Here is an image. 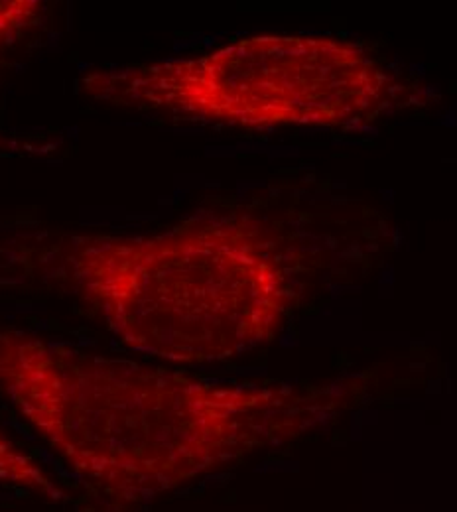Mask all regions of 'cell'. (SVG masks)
Listing matches in <instances>:
<instances>
[{
	"instance_id": "obj_1",
	"label": "cell",
	"mask_w": 457,
	"mask_h": 512,
	"mask_svg": "<svg viewBox=\"0 0 457 512\" xmlns=\"http://www.w3.org/2000/svg\"><path fill=\"white\" fill-rule=\"evenodd\" d=\"M0 392L67 465L119 503L176 491L312 428L286 384L217 383L0 327Z\"/></svg>"
},
{
	"instance_id": "obj_2",
	"label": "cell",
	"mask_w": 457,
	"mask_h": 512,
	"mask_svg": "<svg viewBox=\"0 0 457 512\" xmlns=\"http://www.w3.org/2000/svg\"><path fill=\"white\" fill-rule=\"evenodd\" d=\"M48 266L123 347L178 365L259 349L298 304L282 237L253 215L196 217L156 233L67 235Z\"/></svg>"
},
{
	"instance_id": "obj_3",
	"label": "cell",
	"mask_w": 457,
	"mask_h": 512,
	"mask_svg": "<svg viewBox=\"0 0 457 512\" xmlns=\"http://www.w3.org/2000/svg\"><path fill=\"white\" fill-rule=\"evenodd\" d=\"M83 93L123 109L239 128L343 127L377 115L381 65L327 36H251L209 54L87 73Z\"/></svg>"
},
{
	"instance_id": "obj_4",
	"label": "cell",
	"mask_w": 457,
	"mask_h": 512,
	"mask_svg": "<svg viewBox=\"0 0 457 512\" xmlns=\"http://www.w3.org/2000/svg\"><path fill=\"white\" fill-rule=\"evenodd\" d=\"M0 485L16 487L28 493L44 495L52 501L66 499V493L54 479L16 444L0 432Z\"/></svg>"
},
{
	"instance_id": "obj_5",
	"label": "cell",
	"mask_w": 457,
	"mask_h": 512,
	"mask_svg": "<svg viewBox=\"0 0 457 512\" xmlns=\"http://www.w3.org/2000/svg\"><path fill=\"white\" fill-rule=\"evenodd\" d=\"M46 4L38 0H0V48L38 24Z\"/></svg>"
}]
</instances>
